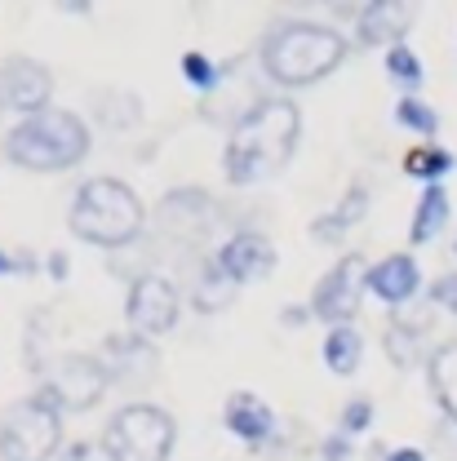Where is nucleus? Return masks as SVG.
<instances>
[{"label": "nucleus", "instance_id": "nucleus-1", "mask_svg": "<svg viewBox=\"0 0 457 461\" xmlns=\"http://www.w3.org/2000/svg\"><path fill=\"white\" fill-rule=\"evenodd\" d=\"M302 142V112L293 98H253L227 138L223 173L231 186L267 182L293 160Z\"/></svg>", "mask_w": 457, "mask_h": 461}, {"label": "nucleus", "instance_id": "nucleus-2", "mask_svg": "<svg viewBox=\"0 0 457 461\" xmlns=\"http://www.w3.org/2000/svg\"><path fill=\"white\" fill-rule=\"evenodd\" d=\"M346 62V36L324 23H276L262 41V71L285 85V89H306L334 76Z\"/></svg>", "mask_w": 457, "mask_h": 461}, {"label": "nucleus", "instance_id": "nucleus-3", "mask_svg": "<svg viewBox=\"0 0 457 461\" xmlns=\"http://www.w3.org/2000/svg\"><path fill=\"white\" fill-rule=\"evenodd\" d=\"M89 142H94V133L80 115L50 107V112L27 115L23 124L9 129L5 156L27 173H62L89 156Z\"/></svg>", "mask_w": 457, "mask_h": 461}, {"label": "nucleus", "instance_id": "nucleus-4", "mask_svg": "<svg viewBox=\"0 0 457 461\" xmlns=\"http://www.w3.org/2000/svg\"><path fill=\"white\" fill-rule=\"evenodd\" d=\"M142 200L133 195L129 182L120 177H85L76 200H71V213H67V227L76 240L85 244H98V249H124L138 240L142 230Z\"/></svg>", "mask_w": 457, "mask_h": 461}, {"label": "nucleus", "instance_id": "nucleus-5", "mask_svg": "<svg viewBox=\"0 0 457 461\" xmlns=\"http://www.w3.org/2000/svg\"><path fill=\"white\" fill-rule=\"evenodd\" d=\"M62 444V408L41 391L0 417V461H50Z\"/></svg>", "mask_w": 457, "mask_h": 461}, {"label": "nucleus", "instance_id": "nucleus-6", "mask_svg": "<svg viewBox=\"0 0 457 461\" xmlns=\"http://www.w3.org/2000/svg\"><path fill=\"white\" fill-rule=\"evenodd\" d=\"M178 426L165 408L156 403H129L107 421L103 444L112 448L115 461H169Z\"/></svg>", "mask_w": 457, "mask_h": 461}, {"label": "nucleus", "instance_id": "nucleus-7", "mask_svg": "<svg viewBox=\"0 0 457 461\" xmlns=\"http://www.w3.org/2000/svg\"><path fill=\"white\" fill-rule=\"evenodd\" d=\"M112 368L98 359V355H80V350H71V355H58L54 364L45 368V386H41V395L50 403H58L62 412H89L94 403L107 395V386H112Z\"/></svg>", "mask_w": 457, "mask_h": 461}, {"label": "nucleus", "instance_id": "nucleus-8", "mask_svg": "<svg viewBox=\"0 0 457 461\" xmlns=\"http://www.w3.org/2000/svg\"><path fill=\"white\" fill-rule=\"evenodd\" d=\"M182 315V297L165 276H138L129 285V302H124V320L133 329V338L151 342V338H165Z\"/></svg>", "mask_w": 457, "mask_h": 461}, {"label": "nucleus", "instance_id": "nucleus-9", "mask_svg": "<svg viewBox=\"0 0 457 461\" xmlns=\"http://www.w3.org/2000/svg\"><path fill=\"white\" fill-rule=\"evenodd\" d=\"M369 276H364V258L360 253H346L338 267H329L324 276H320V285L311 293V315L315 320H324L329 329H343L355 320V311H360V285H364Z\"/></svg>", "mask_w": 457, "mask_h": 461}, {"label": "nucleus", "instance_id": "nucleus-10", "mask_svg": "<svg viewBox=\"0 0 457 461\" xmlns=\"http://www.w3.org/2000/svg\"><path fill=\"white\" fill-rule=\"evenodd\" d=\"M50 98H54V71L45 62L27 54H14L0 62V103L5 107L23 115H41L50 112Z\"/></svg>", "mask_w": 457, "mask_h": 461}, {"label": "nucleus", "instance_id": "nucleus-11", "mask_svg": "<svg viewBox=\"0 0 457 461\" xmlns=\"http://www.w3.org/2000/svg\"><path fill=\"white\" fill-rule=\"evenodd\" d=\"M214 262L231 285H253V280H267L276 271V244L262 230H235L218 249Z\"/></svg>", "mask_w": 457, "mask_h": 461}, {"label": "nucleus", "instance_id": "nucleus-12", "mask_svg": "<svg viewBox=\"0 0 457 461\" xmlns=\"http://www.w3.org/2000/svg\"><path fill=\"white\" fill-rule=\"evenodd\" d=\"M223 421H227L231 435L244 439L249 448H262V444H271V435H276V412L267 408L262 395H253V391H235V395H227Z\"/></svg>", "mask_w": 457, "mask_h": 461}, {"label": "nucleus", "instance_id": "nucleus-13", "mask_svg": "<svg viewBox=\"0 0 457 461\" xmlns=\"http://www.w3.org/2000/svg\"><path fill=\"white\" fill-rule=\"evenodd\" d=\"M364 288H369L373 297H382L387 306H404V302L422 288V271H417V262H413L408 253H391V258H382L378 267H369Z\"/></svg>", "mask_w": 457, "mask_h": 461}, {"label": "nucleus", "instance_id": "nucleus-14", "mask_svg": "<svg viewBox=\"0 0 457 461\" xmlns=\"http://www.w3.org/2000/svg\"><path fill=\"white\" fill-rule=\"evenodd\" d=\"M408 27H413V18H408V9H400V5H364L360 9V23H355V36H360V45H387V50H396V45H404Z\"/></svg>", "mask_w": 457, "mask_h": 461}, {"label": "nucleus", "instance_id": "nucleus-15", "mask_svg": "<svg viewBox=\"0 0 457 461\" xmlns=\"http://www.w3.org/2000/svg\"><path fill=\"white\" fill-rule=\"evenodd\" d=\"M364 213H369V186L351 182L346 195L338 200V209H334V213H320V218L311 222V240H315V244H343L346 230L355 227V222H364Z\"/></svg>", "mask_w": 457, "mask_h": 461}, {"label": "nucleus", "instance_id": "nucleus-16", "mask_svg": "<svg viewBox=\"0 0 457 461\" xmlns=\"http://www.w3.org/2000/svg\"><path fill=\"white\" fill-rule=\"evenodd\" d=\"M449 213H453L449 191H444L440 182H435V186H426V191L417 195V213H413V227H408V244H413V249L431 244L440 230L449 227Z\"/></svg>", "mask_w": 457, "mask_h": 461}, {"label": "nucleus", "instance_id": "nucleus-17", "mask_svg": "<svg viewBox=\"0 0 457 461\" xmlns=\"http://www.w3.org/2000/svg\"><path fill=\"white\" fill-rule=\"evenodd\" d=\"M320 355H324V364H329V373H338V377H351L355 368H360V359H364V338L343 324V329H329V338L320 346Z\"/></svg>", "mask_w": 457, "mask_h": 461}, {"label": "nucleus", "instance_id": "nucleus-18", "mask_svg": "<svg viewBox=\"0 0 457 461\" xmlns=\"http://www.w3.org/2000/svg\"><path fill=\"white\" fill-rule=\"evenodd\" d=\"M431 391L440 408L457 421V342H444L431 355Z\"/></svg>", "mask_w": 457, "mask_h": 461}, {"label": "nucleus", "instance_id": "nucleus-19", "mask_svg": "<svg viewBox=\"0 0 457 461\" xmlns=\"http://www.w3.org/2000/svg\"><path fill=\"white\" fill-rule=\"evenodd\" d=\"M231 293H235V285H231L227 276L218 271V262H214V267L200 271V280L191 288V306H196L200 315H214V311H223L231 302Z\"/></svg>", "mask_w": 457, "mask_h": 461}, {"label": "nucleus", "instance_id": "nucleus-20", "mask_svg": "<svg viewBox=\"0 0 457 461\" xmlns=\"http://www.w3.org/2000/svg\"><path fill=\"white\" fill-rule=\"evenodd\" d=\"M107 350L115 355V373H129L133 382L156 368V350H151V342H142V338H112Z\"/></svg>", "mask_w": 457, "mask_h": 461}, {"label": "nucleus", "instance_id": "nucleus-21", "mask_svg": "<svg viewBox=\"0 0 457 461\" xmlns=\"http://www.w3.org/2000/svg\"><path fill=\"white\" fill-rule=\"evenodd\" d=\"M449 169H453V156H449L444 147H435V142L413 147V151L404 156V173H408V177H417V182H426V186H435Z\"/></svg>", "mask_w": 457, "mask_h": 461}, {"label": "nucleus", "instance_id": "nucleus-22", "mask_svg": "<svg viewBox=\"0 0 457 461\" xmlns=\"http://www.w3.org/2000/svg\"><path fill=\"white\" fill-rule=\"evenodd\" d=\"M387 76L404 89V98H417L426 71H422V62H417V54L408 45H396V50H387Z\"/></svg>", "mask_w": 457, "mask_h": 461}, {"label": "nucleus", "instance_id": "nucleus-23", "mask_svg": "<svg viewBox=\"0 0 457 461\" xmlns=\"http://www.w3.org/2000/svg\"><path fill=\"white\" fill-rule=\"evenodd\" d=\"M178 67H182V76H187V85H191L196 94H214V89H218V80H223L218 62H214L209 54H200V50H187Z\"/></svg>", "mask_w": 457, "mask_h": 461}, {"label": "nucleus", "instance_id": "nucleus-24", "mask_svg": "<svg viewBox=\"0 0 457 461\" xmlns=\"http://www.w3.org/2000/svg\"><path fill=\"white\" fill-rule=\"evenodd\" d=\"M396 124L408 129V133L435 138V129H440V112H435V107H426L422 98H400V103H396Z\"/></svg>", "mask_w": 457, "mask_h": 461}, {"label": "nucleus", "instance_id": "nucleus-25", "mask_svg": "<svg viewBox=\"0 0 457 461\" xmlns=\"http://www.w3.org/2000/svg\"><path fill=\"white\" fill-rule=\"evenodd\" d=\"M387 355H391V364H417V355H422V329L417 324H391L387 329Z\"/></svg>", "mask_w": 457, "mask_h": 461}, {"label": "nucleus", "instance_id": "nucleus-26", "mask_svg": "<svg viewBox=\"0 0 457 461\" xmlns=\"http://www.w3.org/2000/svg\"><path fill=\"white\" fill-rule=\"evenodd\" d=\"M373 426V403L369 400H351L343 408V435H360Z\"/></svg>", "mask_w": 457, "mask_h": 461}, {"label": "nucleus", "instance_id": "nucleus-27", "mask_svg": "<svg viewBox=\"0 0 457 461\" xmlns=\"http://www.w3.org/2000/svg\"><path fill=\"white\" fill-rule=\"evenodd\" d=\"M431 302H435L440 311H449V315H457V271H449V276H440V280L431 285Z\"/></svg>", "mask_w": 457, "mask_h": 461}, {"label": "nucleus", "instance_id": "nucleus-28", "mask_svg": "<svg viewBox=\"0 0 457 461\" xmlns=\"http://www.w3.org/2000/svg\"><path fill=\"white\" fill-rule=\"evenodd\" d=\"M62 461H115V457H112L107 444H89V439H80V444H67Z\"/></svg>", "mask_w": 457, "mask_h": 461}, {"label": "nucleus", "instance_id": "nucleus-29", "mask_svg": "<svg viewBox=\"0 0 457 461\" xmlns=\"http://www.w3.org/2000/svg\"><path fill=\"white\" fill-rule=\"evenodd\" d=\"M5 276H36V258H14L0 249V280Z\"/></svg>", "mask_w": 457, "mask_h": 461}, {"label": "nucleus", "instance_id": "nucleus-30", "mask_svg": "<svg viewBox=\"0 0 457 461\" xmlns=\"http://www.w3.org/2000/svg\"><path fill=\"white\" fill-rule=\"evenodd\" d=\"M45 271H50V280H54V285H62V280L71 276V258H67L62 249H54V253L45 258Z\"/></svg>", "mask_w": 457, "mask_h": 461}, {"label": "nucleus", "instance_id": "nucleus-31", "mask_svg": "<svg viewBox=\"0 0 457 461\" xmlns=\"http://www.w3.org/2000/svg\"><path fill=\"white\" fill-rule=\"evenodd\" d=\"M320 457L324 461H351V444H346V435H329V439H324V448H320Z\"/></svg>", "mask_w": 457, "mask_h": 461}, {"label": "nucleus", "instance_id": "nucleus-32", "mask_svg": "<svg viewBox=\"0 0 457 461\" xmlns=\"http://www.w3.org/2000/svg\"><path fill=\"white\" fill-rule=\"evenodd\" d=\"M387 461H426L417 448H396V453H387Z\"/></svg>", "mask_w": 457, "mask_h": 461}, {"label": "nucleus", "instance_id": "nucleus-33", "mask_svg": "<svg viewBox=\"0 0 457 461\" xmlns=\"http://www.w3.org/2000/svg\"><path fill=\"white\" fill-rule=\"evenodd\" d=\"M306 320H311V306H306V311H285V315H280V324H306Z\"/></svg>", "mask_w": 457, "mask_h": 461}, {"label": "nucleus", "instance_id": "nucleus-34", "mask_svg": "<svg viewBox=\"0 0 457 461\" xmlns=\"http://www.w3.org/2000/svg\"><path fill=\"white\" fill-rule=\"evenodd\" d=\"M0 107H5V103H0Z\"/></svg>", "mask_w": 457, "mask_h": 461}]
</instances>
